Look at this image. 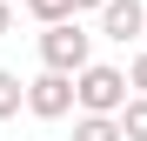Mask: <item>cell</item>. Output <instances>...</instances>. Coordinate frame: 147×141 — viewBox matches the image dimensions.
I'll use <instances>...</instances> for the list:
<instances>
[{
  "label": "cell",
  "mask_w": 147,
  "mask_h": 141,
  "mask_svg": "<svg viewBox=\"0 0 147 141\" xmlns=\"http://www.w3.org/2000/svg\"><path fill=\"white\" fill-rule=\"evenodd\" d=\"M40 67H54V74H80V67H94V34L80 27V20L47 27V34H40Z\"/></svg>",
  "instance_id": "obj_1"
},
{
  "label": "cell",
  "mask_w": 147,
  "mask_h": 141,
  "mask_svg": "<svg viewBox=\"0 0 147 141\" xmlns=\"http://www.w3.org/2000/svg\"><path fill=\"white\" fill-rule=\"evenodd\" d=\"M74 87H80V114H120V108H127L134 74H120V67L94 61V67H80V74H74Z\"/></svg>",
  "instance_id": "obj_2"
},
{
  "label": "cell",
  "mask_w": 147,
  "mask_h": 141,
  "mask_svg": "<svg viewBox=\"0 0 147 141\" xmlns=\"http://www.w3.org/2000/svg\"><path fill=\"white\" fill-rule=\"evenodd\" d=\"M80 108V87H74V74H54V67H40V74L27 81V114H40V121H60V114Z\"/></svg>",
  "instance_id": "obj_3"
},
{
  "label": "cell",
  "mask_w": 147,
  "mask_h": 141,
  "mask_svg": "<svg viewBox=\"0 0 147 141\" xmlns=\"http://www.w3.org/2000/svg\"><path fill=\"white\" fill-rule=\"evenodd\" d=\"M100 34L107 40H147V7L140 0H107L100 7Z\"/></svg>",
  "instance_id": "obj_4"
},
{
  "label": "cell",
  "mask_w": 147,
  "mask_h": 141,
  "mask_svg": "<svg viewBox=\"0 0 147 141\" xmlns=\"http://www.w3.org/2000/svg\"><path fill=\"white\" fill-rule=\"evenodd\" d=\"M74 141H127V128H120V114H80Z\"/></svg>",
  "instance_id": "obj_5"
},
{
  "label": "cell",
  "mask_w": 147,
  "mask_h": 141,
  "mask_svg": "<svg viewBox=\"0 0 147 141\" xmlns=\"http://www.w3.org/2000/svg\"><path fill=\"white\" fill-rule=\"evenodd\" d=\"M20 108H27V81H20V74H7V67H0V121H13Z\"/></svg>",
  "instance_id": "obj_6"
},
{
  "label": "cell",
  "mask_w": 147,
  "mask_h": 141,
  "mask_svg": "<svg viewBox=\"0 0 147 141\" xmlns=\"http://www.w3.org/2000/svg\"><path fill=\"white\" fill-rule=\"evenodd\" d=\"M20 7H27V14L40 20V27H60V20H80V14H74V0H20Z\"/></svg>",
  "instance_id": "obj_7"
},
{
  "label": "cell",
  "mask_w": 147,
  "mask_h": 141,
  "mask_svg": "<svg viewBox=\"0 0 147 141\" xmlns=\"http://www.w3.org/2000/svg\"><path fill=\"white\" fill-rule=\"evenodd\" d=\"M120 128H127V141H147V94H134L120 108Z\"/></svg>",
  "instance_id": "obj_8"
},
{
  "label": "cell",
  "mask_w": 147,
  "mask_h": 141,
  "mask_svg": "<svg viewBox=\"0 0 147 141\" xmlns=\"http://www.w3.org/2000/svg\"><path fill=\"white\" fill-rule=\"evenodd\" d=\"M127 74H134V87L147 94V47H140V54H134V67H127Z\"/></svg>",
  "instance_id": "obj_9"
},
{
  "label": "cell",
  "mask_w": 147,
  "mask_h": 141,
  "mask_svg": "<svg viewBox=\"0 0 147 141\" xmlns=\"http://www.w3.org/2000/svg\"><path fill=\"white\" fill-rule=\"evenodd\" d=\"M13 34V0H0V40Z\"/></svg>",
  "instance_id": "obj_10"
},
{
  "label": "cell",
  "mask_w": 147,
  "mask_h": 141,
  "mask_svg": "<svg viewBox=\"0 0 147 141\" xmlns=\"http://www.w3.org/2000/svg\"><path fill=\"white\" fill-rule=\"evenodd\" d=\"M87 7H107V0H74V14H87Z\"/></svg>",
  "instance_id": "obj_11"
}]
</instances>
